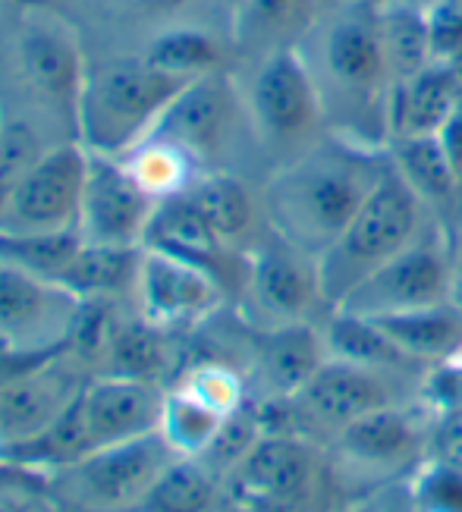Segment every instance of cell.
I'll return each instance as SVG.
<instances>
[{"instance_id":"cell-34","label":"cell","mask_w":462,"mask_h":512,"mask_svg":"<svg viewBox=\"0 0 462 512\" xmlns=\"http://www.w3.org/2000/svg\"><path fill=\"white\" fill-rule=\"evenodd\" d=\"M82 246L79 230L66 233H41V236H16V233H0V261H7L19 271H29L35 277H44L57 283L66 264Z\"/></svg>"},{"instance_id":"cell-4","label":"cell","mask_w":462,"mask_h":512,"mask_svg":"<svg viewBox=\"0 0 462 512\" xmlns=\"http://www.w3.org/2000/svg\"><path fill=\"white\" fill-rule=\"evenodd\" d=\"M258 154L274 170L327 136V117L312 70L299 48L268 54L236 70Z\"/></svg>"},{"instance_id":"cell-21","label":"cell","mask_w":462,"mask_h":512,"mask_svg":"<svg viewBox=\"0 0 462 512\" xmlns=\"http://www.w3.org/2000/svg\"><path fill=\"white\" fill-rule=\"evenodd\" d=\"M387 158L403 176L406 186L422 202L434 227L444 233L453 246L462 242V189L444 158L437 136L400 139L387 145Z\"/></svg>"},{"instance_id":"cell-23","label":"cell","mask_w":462,"mask_h":512,"mask_svg":"<svg viewBox=\"0 0 462 512\" xmlns=\"http://www.w3.org/2000/svg\"><path fill=\"white\" fill-rule=\"evenodd\" d=\"M136 54H142L158 70L180 79L236 73L230 29L217 26V22H173V26L145 38Z\"/></svg>"},{"instance_id":"cell-3","label":"cell","mask_w":462,"mask_h":512,"mask_svg":"<svg viewBox=\"0 0 462 512\" xmlns=\"http://www.w3.org/2000/svg\"><path fill=\"white\" fill-rule=\"evenodd\" d=\"M189 82L151 66L136 51L92 63L79 98V142L95 154L120 158L158 126Z\"/></svg>"},{"instance_id":"cell-39","label":"cell","mask_w":462,"mask_h":512,"mask_svg":"<svg viewBox=\"0 0 462 512\" xmlns=\"http://www.w3.org/2000/svg\"><path fill=\"white\" fill-rule=\"evenodd\" d=\"M415 497L422 512H462V472L456 465H434L418 481Z\"/></svg>"},{"instance_id":"cell-5","label":"cell","mask_w":462,"mask_h":512,"mask_svg":"<svg viewBox=\"0 0 462 512\" xmlns=\"http://www.w3.org/2000/svg\"><path fill=\"white\" fill-rule=\"evenodd\" d=\"M431 224L434 220L387 158V170L368 202L334 239V246L318 255L324 299L337 308L365 277L409 249Z\"/></svg>"},{"instance_id":"cell-14","label":"cell","mask_w":462,"mask_h":512,"mask_svg":"<svg viewBox=\"0 0 462 512\" xmlns=\"http://www.w3.org/2000/svg\"><path fill=\"white\" fill-rule=\"evenodd\" d=\"M92 377V368L73 349H63L44 365L0 384V450L48 431L73 409Z\"/></svg>"},{"instance_id":"cell-18","label":"cell","mask_w":462,"mask_h":512,"mask_svg":"<svg viewBox=\"0 0 462 512\" xmlns=\"http://www.w3.org/2000/svg\"><path fill=\"white\" fill-rule=\"evenodd\" d=\"M176 333L151 324L136 308L120 302L110 315L101 352L95 359V374L104 377H129V381H148L167 387V377L176 368Z\"/></svg>"},{"instance_id":"cell-33","label":"cell","mask_w":462,"mask_h":512,"mask_svg":"<svg viewBox=\"0 0 462 512\" xmlns=\"http://www.w3.org/2000/svg\"><path fill=\"white\" fill-rule=\"evenodd\" d=\"M227 415H217L205 403H198L195 396H189L180 387H167L164 396V412H161V428L158 434L170 443V450L176 456L198 459L208 443L214 440L217 428L224 425Z\"/></svg>"},{"instance_id":"cell-30","label":"cell","mask_w":462,"mask_h":512,"mask_svg":"<svg viewBox=\"0 0 462 512\" xmlns=\"http://www.w3.org/2000/svg\"><path fill=\"white\" fill-rule=\"evenodd\" d=\"M378 35L393 82H403L434 63L425 7L409 0H387L378 7Z\"/></svg>"},{"instance_id":"cell-19","label":"cell","mask_w":462,"mask_h":512,"mask_svg":"<svg viewBox=\"0 0 462 512\" xmlns=\"http://www.w3.org/2000/svg\"><path fill=\"white\" fill-rule=\"evenodd\" d=\"M293 403L312 421H318V425L340 431L349 421H356L374 409L393 406V393L381 371L327 359L315 371L312 381L302 387V393L293 396Z\"/></svg>"},{"instance_id":"cell-2","label":"cell","mask_w":462,"mask_h":512,"mask_svg":"<svg viewBox=\"0 0 462 512\" xmlns=\"http://www.w3.org/2000/svg\"><path fill=\"white\" fill-rule=\"evenodd\" d=\"M334 136L387 148L390 70L381 51L378 7L324 10L299 44Z\"/></svg>"},{"instance_id":"cell-25","label":"cell","mask_w":462,"mask_h":512,"mask_svg":"<svg viewBox=\"0 0 462 512\" xmlns=\"http://www.w3.org/2000/svg\"><path fill=\"white\" fill-rule=\"evenodd\" d=\"M324 362V337L312 324H286L255 333V365L271 399L299 396Z\"/></svg>"},{"instance_id":"cell-37","label":"cell","mask_w":462,"mask_h":512,"mask_svg":"<svg viewBox=\"0 0 462 512\" xmlns=\"http://www.w3.org/2000/svg\"><path fill=\"white\" fill-rule=\"evenodd\" d=\"M170 387L186 390L217 415H233L236 409L246 406V384L224 362H195L176 374V381Z\"/></svg>"},{"instance_id":"cell-16","label":"cell","mask_w":462,"mask_h":512,"mask_svg":"<svg viewBox=\"0 0 462 512\" xmlns=\"http://www.w3.org/2000/svg\"><path fill=\"white\" fill-rule=\"evenodd\" d=\"M158 202L132 180L120 158L88 151V176L79 208V236L88 246L136 249L145 242Z\"/></svg>"},{"instance_id":"cell-35","label":"cell","mask_w":462,"mask_h":512,"mask_svg":"<svg viewBox=\"0 0 462 512\" xmlns=\"http://www.w3.org/2000/svg\"><path fill=\"white\" fill-rule=\"evenodd\" d=\"M88 4H92V13L107 19L110 26L139 32V44L151 38L154 32L173 26V22H195V19L208 22L202 16H195V7L202 4V0H88ZM211 4L220 10L217 0H211Z\"/></svg>"},{"instance_id":"cell-10","label":"cell","mask_w":462,"mask_h":512,"mask_svg":"<svg viewBox=\"0 0 462 512\" xmlns=\"http://www.w3.org/2000/svg\"><path fill=\"white\" fill-rule=\"evenodd\" d=\"M246 255L249 271L242 283V302L258 330L308 324V315L327 302L318 255L293 246L277 230H264Z\"/></svg>"},{"instance_id":"cell-28","label":"cell","mask_w":462,"mask_h":512,"mask_svg":"<svg viewBox=\"0 0 462 512\" xmlns=\"http://www.w3.org/2000/svg\"><path fill=\"white\" fill-rule=\"evenodd\" d=\"M340 434V450L365 465H396L409 459L418 447V428L415 421L396 406L374 409L356 421H349Z\"/></svg>"},{"instance_id":"cell-49","label":"cell","mask_w":462,"mask_h":512,"mask_svg":"<svg viewBox=\"0 0 462 512\" xmlns=\"http://www.w3.org/2000/svg\"><path fill=\"white\" fill-rule=\"evenodd\" d=\"M409 4H418V7H431V4H437V0H409Z\"/></svg>"},{"instance_id":"cell-26","label":"cell","mask_w":462,"mask_h":512,"mask_svg":"<svg viewBox=\"0 0 462 512\" xmlns=\"http://www.w3.org/2000/svg\"><path fill=\"white\" fill-rule=\"evenodd\" d=\"M409 359L418 362H453L462 352V308L440 302L428 308L400 311V315L371 318Z\"/></svg>"},{"instance_id":"cell-27","label":"cell","mask_w":462,"mask_h":512,"mask_svg":"<svg viewBox=\"0 0 462 512\" xmlns=\"http://www.w3.org/2000/svg\"><path fill=\"white\" fill-rule=\"evenodd\" d=\"M139 264H142V246L120 249V246H88V242H82L57 283L63 289H70L82 302L107 299V302L132 305Z\"/></svg>"},{"instance_id":"cell-11","label":"cell","mask_w":462,"mask_h":512,"mask_svg":"<svg viewBox=\"0 0 462 512\" xmlns=\"http://www.w3.org/2000/svg\"><path fill=\"white\" fill-rule=\"evenodd\" d=\"M85 176L88 148L82 142H54L0 208V233L41 236L79 230Z\"/></svg>"},{"instance_id":"cell-17","label":"cell","mask_w":462,"mask_h":512,"mask_svg":"<svg viewBox=\"0 0 462 512\" xmlns=\"http://www.w3.org/2000/svg\"><path fill=\"white\" fill-rule=\"evenodd\" d=\"M164 396L167 387L161 384L95 374L82 390V418H85L88 447L101 450V447H114V443L158 434Z\"/></svg>"},{"instance_id":"cell-32","label":"cell","mask_w":462,"mask_h":512,"mask_svg":"<svg viewBox=\"0 0 462 512\" xmlns=\"http://www.w3.org/2000/svg\"><path fill=\"white\" fill-rule=\"evenodd\" d=\"M224 503V481L214 478L202 462L176 456L154 481L139 512H217Z\"/></svg>"},{"instance_id":"cell-48","label":"cell","mask_w":462,"mask_h":512,"mask_svg":"<svg viewBox=\"0 0 462 512\" xmlns=\"http://www.w3.org/2000/svg\"><path fill=\"white\" fill-rule=\"evenodd\" d=\"M22 4H29V0H0V10H4V7H22Z\"/></svg>"},{"instance_id":"cell-6","label":"cell","mask_w":462,"mask_h":512,"mask_svg":"<svg viewBox=\"0 0 462 512\" xmlns=\"http://www.w3.org/2000/svg\"><path fill=\"white\" fill-rule=\"evenodd\" d=\"M10 63L19 88L38 114L63 123L79 142V98L88 76L79 29L51 4L16 7L10 26Z\"/></svg>"},{"instance_id":"cell-50","label":"cell","mask_w":462,"mask_h":512,"mask_svg":"<svg viewBox=\"0 0 462 512\" xmlns=\"http://www.w3.org/2000/svg\"><path fill=\"white\" fill-rule=\"evenodd\" d=\"M4 117H7V114H4V110H0V126H4Z\"/></svg>"},{"instance_id":"cell-7","label":"cell","mask_w":462,"mask_h":512,"mask_svg":"<svg viewBox=\"0 0 462 512\" xmlns=\"http://www.w3.org/2000/svg\"><path fill=\"white\" fill-rule=\"evenodd\" d=\"M173 459L161 434L114 443L54 472L48 497L60 512H139Z\"/></svg>"},{"instance_id":"cell-46","label":"cell","mask_w":462,"mask_h":512,"mask_svg":"<svg viewBox=\"0 0 462 512\" xmlns=\"http://www.w3.org/2000/svg\"><path fill=\"white\" fill-rule=\"evenodd\" d=\"M217 512H258V509H252V506H246V503H239V500H233V497L224 494V503H220Z\"/></svg>"},{"instance_id":"cell-45","label":"cell","mask_w":462,"mask_h":512,"mask_svg":"<svg viewBox=\"0 0 462 512\" xmlns=\"http://www.w3.org/2000/svg\"><path fill=\"white\" fill-rule=\"evenodd\" d=\"M447 66V73L453 76V82H456V88H459V95H462V51L459 54H453V57H447V60H440Z\"/></svg>"},{"instance_id":"cell-41","label":"cell","mask_w":462,"mask_h":512,"mask_svg":"<svg viewBox=\"0 0 462 512\" xmlns=\"http://www.w3.org/2000/svg\"><path fill=\"white\" fill-rule=\"evenodd\" d=\"M51 475L26 469L7 456H0V503H26L48 497Z\"/></svg>"},{"instance_id":"cell-1","label":"cell","mask_w":462,"mask_h":512,"mask_svg":"<svg viewBox=\"0 0 462 512\" xmlns=\"http://www.w3.org/2000/svg\"><path fill=\"white\" fill-rule=\"evenodd\" d=\"M387 170V148L327 136L296 161L271 170L261 202L268 227L293 246L321 255L368 202Z\"/></svg>"},{"instance_id":"cell-36","label":"cell","mask_w":462,"mask_h":512,"mask_svg":"<svg viewBox=\"0 0 462 512\" xmlns=\"http://www.w3.org/2000/svg\"><path fill=\"white\" fill-rule=\"evenodd\" d=\"M261 437H264V428H261L258 409L242 406L224 418V425L217 428L214 440L208 443V450L198 456V462H202L214 478L227 481L239 469V462L255 450V443Z\"/></svg>"},{"instance_id":"cell-31","label":"cell","mask_w":462,"mask_h":512,"mask_svg":"<svg viewBox=\"0 0 462 512\" xmlns=\"http://www.w3.org/2000/svg\"><path fill=\"white\" fill-rule=\"evenodd\" d=\"M321 337H324L327 359L352 362L374 371H400L415 365L371 318L352 315V311L343 308H334Z\"/></svg>"},{"instance_id":"cell-12","label":"cell","mask_w":462,"mask_h":512,"mask_svg":"<svg viewBox=\"0 0 462 512\" xmlns=\"http://www.w3.org/2000/svg\"><path fill=\"white\" fill-rule=\"evenodd\" d=\"M318 484V456L296 434H264L224 481V494L258 512H308Z\"/></svg>"},{"instance_id":"cell-43","label":"cell","mask_w":462,"mask_h":512,"mask_svg":"<svg viewBox=\"0 0 462 512\" xmlns=\"http://www.w3.org/2000/svg\"><path fill=\"white\" fill-rule=\"evenodd\" d=\"M0 512H60L51 497H41V500H26V503H0Z\"/></svg>"},{"instance_id":"cell-40","label":"cell","mask_w":462,"mask_h":512,"mask_svg":"<svg viewBox=\"0 0 462 512\" xmlns=\"http://www.w3.org/2000/svg\"><path fill=\"white\" fill-rule=\"evenodd\" d=\"M434 60H447L462 51V0H437L425 7Z\"/></svg>"},{"instance_id":"cell-24","label":"cell","mask_w":462,"mask_h":512,"mask_svg":"<svg viewBox=\"0 0 462 512\" xmlns=\"http://www.w3.org/2000/svg\"><path fill=\"white\" fill-rule=\"evenodd\" d=\"M459 101V88L440 60L403 82H393L387 101V145L400 139L437 136Z\"/></svg>"},{"instance_id":"cell-44","label":"cell","mask_w":462,"mask_h":512,"mask_svg":"<svg viewBox=\"0 0 462 512\" xmlns=\"http://www.w3.org/2000/svg\"><path fill=\"white\" fill-rule=\"evenodd\" d=\"M318 4L324 13V10H337V7H381L387 0H318Z\"/></svg>"},{"instance_id":"cell-9","label":"cell","mask_w":462,"mask_h":512,"mask_svg":"<svg viewBox=\"0 0 462 512\" xmlns=\"http://www.w3.org/2000/svg\"><path fill=\"white\" fill-rule=\"evenodd\" d=\"M453 258L456 246L431 224L409 249L365 277L337 308L362 318H384L450 302L456 280Z\"/></svg>"},{"instance_id":"cell-51","label":"cell","mask_w":462,"mask_h":512,"mask_svg":"<svg viewBox=\"0 0 462 512\" xmlns=\"http://www.w3.org/2000/svg\"><path fill=\"white\" fill-rule=\"evenodd\" d=\"M38 4H48V0H38Z\"/></svg>"},{"instance_id":"cell-42","label":"cell","mask_w":462,"mask_h":512,"mask_svg":"<svg viewBox=\"0 0 462 512\" xmlns=\"http://www.w3.org/2000/svg\"><path fill=\"white\" fill-rule=\"evenodd\" d=\"M437 142H440V148H444V158H447V164H450V170L456 176V183L462 189V101L450 114V120L440 126Z\"/></svg>"},{"instance_id":"cell-29","label":"cell","mask_w":462,"mask_h":512,"mask_svg":"<svg viewBox=\"0 0 462 512\" xmlns=\"http://www.w3.org/2000/svg\"><path fill=\"white\" fill-rule=\"evenodd\" d=\"M123 167L136 180L154 202H167V198L186 195L192 183L202 173H208L189 151L173 145L161 136H145L139 145H132L126 154H120Z\"/></svg>"},{"instance_id":"cell-20","label":"cell","mask_w":462,"mask_h":512,"mask_svg":"<svg viewBox=\"0 0 462 512\" xmlns=\"http://www.w3.org/2000/svg\"><path fill=\"white\" fill-rule=\"evenodd\" d=\"M318 16V0H239L227 19L236 70L268 54L299 48Z\"/></svg>"},{"instance_id":"cell-15","label":"cell","mask_w":462,"mask_h":512,"mask_svg":"<svg viewBox=\"0 0 462 512\" xmlns=\"http://www.w3.org/2000/svg\"><path fill=\"white\" fill-rule=\"evenodd\" d=\"M227 299V289L220 286L205 267L183 261L176 255L142 246V264L136 280L132 308L151 324L170 333L192 330L214 318Z\"/></svg>"},{"instance_id":"cell-22","label":"cell","mask_w":462,"mask_h":512,"mask_svg":"<svg viewBox=\"0 0 462 512\" xmlns=\"http://www.w3.org/2000/svg\"><path fill=\"white\" fill-rule=\"evenodd\" d=\"M186 198L205 217L214 236L236 252H249L261 239V233L268 230L261 192L252 189V183L242 173H202L186 192Z\"/></svg>"},{"instance_id":"cell-38","label":"cell","mask_w":462,"mask_h":512,"mask_svg":"<svg viewBox=\"0 0 462 512\" xmlns=\"http://www.w3.org/2000/svg\"><path fill=\"white\" fill-rule=\"evenodd\" d=\"M51 145H44L41 129L29 117H4L0 126V208Z\"/></svg>"},{"instance_id":"cell-47","label":"cell","mask_w":462,"mask_h":512,"mask_svg":"<svg viewBox=\"0 0 462 512\" xmlns=\"http://www.w3.org/2000/svg\"><path fill=\"white\" fill-rule=\"evenodd\" d=\"M217 4H220V10H224V13H227V19H230V10L239 4V0H217Z\"/></svg>"},{"instance_id":"cell-13","label":"cell","mask_w":462,"mask_h":512,"mask_svg":"<svg viewBox=\"0 0 462 512\" xmlns=\"http://www.w3.org/2000/svg\"><path fill=\"white\" fill-rule=\"evenodd\" d=\"M70 289L0 261V346L22 352L66 349L79 318Z\"/></svg>"},{"instance_id":"cell-8","label":"cell","mask_w":462,"mask_h":512,"mask_svg":"<svg viewBox=\"0 0 462 512\" xmlns=\"http://www.w3.org/2000/svg\"><path fill=\"white\" fill-rule=\"evenodd\" d=\"M148 136H161L173 145H180L208 173L211 170L236 173L233 161L242 151L252 148L258 154L236 73H211L192 79L173 98V104L164 110V117Z\"/></svg>"}]
</instances>
